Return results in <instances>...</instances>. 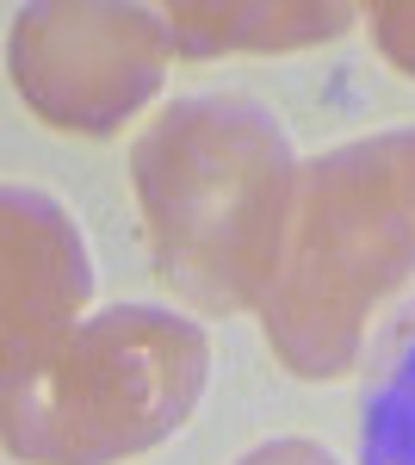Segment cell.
I'll return each instance as SVG.
<instances>
[{
  "label": "cell",
  "instance_id": "cell-5",
  "mask_svg": "<svg viewBox=\"0 0 415 465\" xmlns=\"http://www.w3.org/2000/svg\"><path fill=\"white\" fill-rule=\"evenodd\" d=\"M0 217H6V322H0V348H6V372H19L74 329L87 292H94V267H87V249H81V230L69 223V212L56 199H44L32 186H6Z\"/></svg>",
  "mask_w": 415,
  "mask_h": 465
},
{
  "label": "cell",
  "instance_id": "cell-2",
  "mask_svg": "<svg viewBox=\"0 0 415 465\" xmlns=\"http://www.w3.org/2000/svg\"><path fill=\"white\" fill-rule=\"evenodd\" d=\"M415 273V131L329 149L298 174L291 236L261 304L273 354L298 379L353 366L366 322Z\"/></svg>",
  "mask_w": 415,
  "mask_h": 465
},
{
  "label": "cell",
  "instance_id": "cell-8",
  "mask_svg": "<svg viewBox=\"0 0 415 465\" xmlns=\"http://www.w3.org/2000/svg\"><path fill=\"white\" fill-rule=\"evenodd\" d=\"M372 37L403 74H415V6H372Z\"/></svg>",
  "mask_w": 415,
  "mask_h": 465
},
{
  "label": "cell",
  "instance_id": "cell-3",
  "mask_svg": "<svg viewBox=\"0 0 415 465\" xmlns=\"http://www.w3.org/2000/svg\"><path fill=\"white\" fill-rule=\"evenodd\" d=\"M211 341L162 304H112L6 372V447L25 465H118L162 447L205 391Z\"/></svg>",
  "mask_w": 415,
  "mask_h": 465
},
{
  "label": "cell",
  "instance_id": "cell-9",
  "mask_svg": "<svg viewBox=\"0 0 415 465\" xmlns=\"http://www.w3.org/2000/svg\"><path fill=\"white\" fill-rule=\"evenodd\" d=\"M242 465H341V460L316 440H267V447L242 453Z\"/></svg>",
  "mask_w": 415,
  "mask_h": 465
},
{
  "label": "cell",
  "instance_id": "cell-7",
  "mask_svg": "<svg viewBox=\"0 0 415 465\" xmlns=\"http://www.w3.org/2000/svg\"><path fill=\"white\" fill-rule=\"evenodd\" d=\"M168 37L173 50H291L316 37L347 32V6H168Z\"/></svg>",
  "mask_w": 415,
  "mask_h": 465
},
{
  "label": "cell",
  "instance_id": "cell-1",
  "mask_svg": "<svg viewBox=\"0 0 415 465\" xmlns=\"http://www.w3.org/2000/svg\"><path fill=\"white\" fill-rule=\"evenodd\" d=\"M131 174L162 286L211 317L267 304L298 205L291 137L273 112L248 94L173 100L143 131Z\"/></svg>",
  "mask_w": 415,
  "mask_h": 465
},
{
  "label": "cell",
  "instance_id": "cell-6",
  "mask_svg": "<svg viewBox=\"0 0 415 465\" xmlns=\"http://www.w3.org/2000/svg\"><path fill=\"white\" fill-rule=\"evenodd\" d=\"M360 465H415V298L384 322L366 354Z\"/></svg>",
  "mask_w": 415,
  "mask_h": 465
},
{
  "label": "cell",
  "instance_id": "cell-4",
  "mask_svg": "<svg viewBox=\"0 0 415 465\" xmlns=\"http://www.w3.org/2000/svg\"><path fill=\"white\" fill-rule=\"evenodd\" d=\"M173 37L149 6H32L13 25V81L50 124L105 137L168 74Z\"/></svg>",
  "mask_w": 415,
  "mask_h": 465
}]
</instances>
